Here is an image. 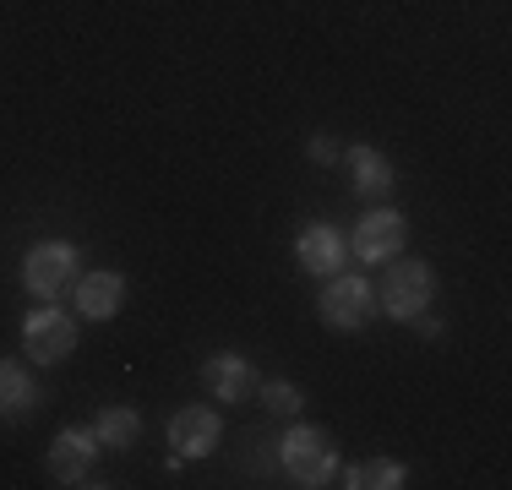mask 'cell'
<instances>
[{
	"mask_svg": "<svg viewBox=\"0 0 512 490\" xmlns=\"http://www.w3.org/2000/svg\"><path fill=\"white\" fill-rule=\"evenodd\" d=\"M71 278H77V245H66V240H44L22 256V284L44 305H55Z\"/></svg>",
	"mask_w": 512,
	"mask_h": 490,
	"instance_id": "obj_1",
	"label": "cell"
},
{
	"mask_svg": "<svg viewBox=\"0 0 512 490\" xmlns=\"http://www.w3.org/2000/svg\"><path fill=\"white\" fill-rule=\"evenodd\" d=\"M278 458H284V469H289V480L295 485H333V474H338V458H333V441H327L322 431H311V425H295V431L284 436V447H278Z\"/></svg>",
	"mask_w": 512,
	"mask_h": 490,
	"instance_id": "obj_2",
	"label": "cell"
},
{
	"mask_svg": "<svg viewBox=\"0 0 512 490\" xmlns=\"http://www.w3.org/2000/svg\"><path fill=\"white\" fill-rule=\"evenodd\" d=\"M322 322L327 327H338V333H360L365 322L376 316V294L365 278H349V273H333L327 278V289H322Z\"/></svg>",
	"mask_w": 512,
	"mask_h": 490,
	"instance_id": "obj_3",
	"label": "cell"
},
{
	"mask_svg": "<svg viewBox=\"0 0 512 490\" xmlns=\"http://www.w3.org/2000/svg\"><path fill=\"white\" fill-rule=\"evenodd\" d=\"M22 349H28L33 365H60L71 349H77V322L55 305H39V311L22 322Z\"/></svg>",
	"mask_w": 512,
	"mask_h": 490,
	"instance_id": "obj_4",
	"label": "cell"
},
{
	"mask_svg": "<svg viewBox=\"0 0 512 490\" xmlns=\"http://www.w3.org/2000/svg\"><path fill=\"white\" fill-rule=\"evenodd\" d=\"M431 294H436L431 267L425 262H398L393 273H387V284H382V311L393 316V322H414V316L431 305Z\"/></svg>",
	"mask_w": 512,
	"mask_h": 490,
	"instance_id": "obj_5",
	"label": "cell"
},
{
	"mask_svg": "<svg viewBox=\"0 0 512 490\" xmlns=\"http://www.w3.org/2000/svg\"><path fill=\"white\" fill-rule=\"evenodd\" d=\"M218 436H224V425L202 403L169 414V458H207V452H218Z\"/></svg>",
	"mask_w": 512,
	"mask_h": 490,
	"instance_id": "obj_6",
	"label": "cell"
},
{
	"mask_svg": "<svg viewBox=\"0 0 512 490\" xmlns=\"http://www.w3.org/2000/svg\"><path fill=\"white\" fill-rule=\"evenodd\" d=\"M93 469H99V436L71 425V431L55 436L50 447V474L60 485H93Z\"/></svg>",
	"mask_w": 512,
	"mask_h": 490,
	"instance_id": "obj_7",
	"label": "cell"
},
{
	"mask_svg": "<svg viewBox=\"0 0 512 490\" xmlns=\"http://www.w3.org/2000/svg\"><path fill=\"white\" fill-rule=\"evenodd\" d=\"M404 240H409V224L393 213V207H376V213H365L360 224H355V256L360 262H393L398 251H404Z\"/></svg>",
	"mask_w": 512,
	"mask_h": 490,
	"instance_id": "obj_8",
	"label": "cell"
},
{
	"mask_svg": "<svg viewBox=\"0 0 512 490\" xmlns=\"http://www.w3.org/2000/svg\"><path fill=\"white\" fill-rule=\"evenodd\" d=\"M295 256H300V267H306L311 278H333L338 267H344L349 245H344V235H338L333 224H316V229H306V235L295 240Z\"/></svg>",
	"mask_w": 512,
	"mask_h": 490,
	"instance_id": "obj_9",
	"label": "cell"
},
{
	"mask_svg": "<svg viewBox=\"0 0 512 490\" xmlns=\"http://www.w3.org/2000/svg\"><path fill=\"white\" fill-rule=\"evenodd\" d=\"M202 382H207V392H218V403H240L256 392V365L235 360V354H218V360L202 365Z\"/></svg>",
	"mask_w": 512,
	"mask_h": 490,
	"instance_id": "obj_10",
	"label": "cell"
},
{
	"mask_svg": "<svg viewBox=\"0 0 512 490\" xmlns=\"http://www.w3.org/2000/svg\"><path fill=\"white\" fill-rule=\"evenodd\" d=\"M120 300H126V278L120 273H88L77 284V311L88 316V322H109V316L120 311Z\"/></svg>",
	"mask_w": 512,
	"mask_h": 490,
	"instance_id": "obj_11",
	"label": "cell"
},
{
	"mask_svg": "<svg viewBox=\"0 0 512 490\" xmlns=\"http://www.w3.org/2000/svg\"><path fill=\"white\" fill-rule=\"evenodd\" d=\"M344 169H349V180H355L360 196H387V191H393V180H398L393 164H387L376 147H349V153H344Z\"/></svg>",
	"mask_w": 512,
	"mask_h": 490,
	"instance_id": "obj_12",
	"label": "cell"
},
{
	"mask_svg": "<svg viewBox=\"0 0 512 490\" xmlns=\"http://www.w3.org/2000/svg\"><path fill=\"white\" fill-rule=\"evenodd\" d=\"M39 409V387L17 360H0V420H28Z\"/></svg>",
	"mask_w": 512,
	"mask_h": 490,
	"instance_id": "obj_13",
	"label": "cell"
},
{
	"mask_svg": "<svg viewBox=\"0 0 512 490\" xmlns=\"http://www.w3.org/2000/svg\"><path fill=\"white\" fill-rule=\"evenodd\" d=\"M93 436H99L104 447H115V452L137 447V436H142V420H137V409H120V403H109V409L99 414V425H93Z\"/></svg>",
	"mask_w": 512,
	"mask_h": 490,
	"instance_id": "obj_14",
	"label": "cell"
},
{
	"mask_svg": "<svg viewBox=\"0 0 512 490\" xmlns=\"http://www.w3.org/2000/svg\"><path fill=\"white\" fill-rule=\"evenodd\" d=\"M349 490H398L404 485V463L393 458H371V463H355V469L344 474Z\"/></svg>",
	"mask_w": 512,
	"mask_h": 490,
	"instance_id": "obj_15",
	"label": "cell"
},
{
	"mask_svg": "<svg viewBox=\"0 0 512 490\" xmlns=\"http://www.w3.org/2000/svg\"><path fill=\"white\" fill-rule=\"evenodd\" d=\"M262 403H267L273 414H295L306 398L295 392V382H267V387H262Z\"/></svg>",
	"mask_w": 512,
	"mask_h": 490,
	"instance_id": "obj_16",
	"label": "cell"
},
{
	"mask_svg": "<svg viewBox=\"0 0 512 490\" xmlns=\"http://www.w3.org/2000/svg\"><path fill=\"white\" fill-rule=\"evenodd\" d=\"M311 158H316V164H333V158H338V142H333V137H316V142H311Z\"/></svg>",
	"mask_w": 512,
	"mask_h": 490,
	"instance_id": "obj_17",
	"label": "cell"
}]
</instances>
